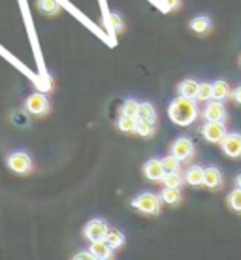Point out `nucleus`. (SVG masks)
Segmentation results:
<instances>
[{
	"label": "nucleus",
	"mask_w": 241,
	"mask_h": 260,
	"mask_svg": "<svg viewBox=\"0 0 241 260\" xmlns=\"http://www.w3.org/2000/svg\"><path fill=\"white\" fill-rule=\"evenodd\" d=\"M194 100L196 98L187 96L176 98L168 108L169 119L179 126H189V124L194 123L196 117H198V106H196Z\"/></svg>",
	"instance_id": "1"
},
{
	"label": "nucleus",
	"mask_w": 241,
	"mask_h": 260,
	"mask_svg": "<svg viewBox=\"0 0 241 260\" xmlns=\"http://www.w3.org/2000/svg\"><path fill=\"white\" fill-rule=\"evenodd\" d=\"M160 202H162L160 196L153 194V192H144V194H140L136 200L132 202V206H134L137 211H142V213L157 215L158 211H160Z\"/></svg>",
	"instance_id": "2"
},
{
	"label": "nucleus",
	"mask_w": 241,
	"mask_h": 260,
	"mask_svg": "<svg viewBox=\"0 0 241 260\" xmlns=\"http://www.w3.org/2000/svg\"><path fill=\"white\" fill-rule=\"evenodd\" d=\"M8 166L15 174H28L32 170V160H30V156L26 155V153L17 151V153H12V155L8 156Z\"/></svg>",
	"instance_id": "3"
},
{
	"label": "nucleus",
	"mask_w": 241,
	"mask_h": 260,
	"mask_svg": "<svg viewBox=\"0 0 241 260\" xmlns=\"http://www.w3.org/2000/svg\"><path fill=\"white\" fill-rule=\"evenodd\" d=\"M221 147L224 151V155L232 156V158H237L241 156V132H230L222 138Z\"/></svg>",
	"instance_id": "4"
},
{
	"label": "nucleus",
	"mask_w": 241,
	"mask_h": 260,
	"mask_svg": "<svg viewBox=\"0 0 241 260\" xmlns=\"http://www.w3.org/2000/svg\"><path fill=\"white\" fill-rule=\"evenodd\" d=\"M202 134L208 142L217 143V142H222V138L226 136L228 132H226V126L221 121H208V123L203 124Z\"/></svg>",
	"instance_id": "5"
},
{
	"label": "nucleus",
	"mask_w": 241,
	"mask_h": 260,
	"mask_svg": "<svg viewBox=\"0 0 241 260\" xmlns=\"http://www.w3.org/2000/svg\"><path fill=\"white\" fill-rule=\"evenodd\" d=\"M108 224H106L102 219H92L91 222H87V226H85V238L89 241H94V240H106V236H108Z\"/></svg>",
	"instance_id": "6"
},
{
	"label": "nucleus",
	"mask_w": 241,
	"mask_h": 260,
	"mask_svg": "<svg viewBox=\"0 0 241 260\" xmlns=\"http://www.w3.org/2000/svg\"><path fill=\"white\" fill-rule=\"evenodd\" d=\"M171 155H176L179 160H189L192 153H194V143L190 142L189 138H177L176 142L171 143Z\"/></svg>",
	"instance_id": "7"
},
{
	"label": "nucleus",
	"mask_w": 241,
	"mask_h": 260,
	"mask_svg": "<svg viewBox=\"0 0 241 260\" xmlns=\"http://www.w3.org/2000/svg\"><path fill=\"white\" fill-rule=\"evenodd\" d=\"M26 111L32 113V115H44V113H47L49 111L47 98L44 94H40V92L30 94V96L26 98Z\"/></svg>",
	"instance_id": "8"
},
{
	"label": "nucleus",
	"mask_w": 241,
	"mask_h": 260,
	"mask_svg": "<svg viewBox=\"0 0 241 260\" xmlns=\"http://www.w3.org/2000/svg\"><path fill=\"white\" fill-rule=\"evenodd\" d=\"M203 119L205 121H221V123H224V119H226V108H224V104H222L221 100H213V102H209L203 108Z\"/></svg>",
	"instance_id": "9"
},
{
	"label": "nucleus",
	"mask_w": 241,
	"mask_h": 260,
	"mask_svg": "<svg viewBox=\"0 0 241 260\" xmlns=\"http://www.w3.org/2000/svg\"><path fill=\"white\" fill-rule=\"evenodd\" d=\"M144 174L147 179L151 181H162V177L166 176V172H164V166H162V160H157V158H151L147 160L144 166Z\"/></svg>",
	"instance_id": "10"
},
{
	"label": "nucleus",
	"mask_w": 241,
	"mask_h": 260,
	"mask_svg": "<svg viewBox=\"0 0 241 260\" xmlns=\"http://www.w3.org/2000/svg\"><path fill=\"white\" fill-rule=\"evenodd\" d=\"M89 251L94 254V258H100V260H106L113 256V247H111L106 240L91 241V249H89Z\"/></svg>",
	"instance_id": "11"
},
{
	"label": "nucleus",
	"mask_w": 241,
	"mask_h": 260,
	"mask_svg": "<svg viewBox=\"0 0 241 260\" xmlns=\"http://www.w3.org/2000/svg\"><path fill=\"white\" fill-rule=\"evenodd\" d=\"M221 183H222L221 170L215 168V166H209V168L203 170V185L208 189H217V187H221Z\"/></svg>",
	"instance_id": "12"
},
{
	"label": "nucleus",
	"mask_w": 241,
	"mask_h": 260,
	"mask_svg": "<svg viewBox=\"0 0 241 260\" xmlns=\"http://www.w3.org/2000/svg\"><path fill=\"white\" fill-rule=\"evenodd\" d=\"M228 96H232L228 81H224V79H217L215 83H213V100H221V102H224Z\"/></svg>",
	"instance_id": "13"
},
{
	"label": "nucleus",
	"mask_w": 241,
	"mask_h": 260,
	"mask_svg": "<svg viewBox=\"0 0 241 260\" xmlns=\"http://www.w3.org/2000/svg\"><path fill=\"white\" fill-rule=\"evenodd\" d=\"M190 30H194L196 34H205L211 30V19L208 15H198L194 19L190 21Z\"/></svg>",
	"instance_id": "14"
},
{
	"label": "nucleus",
	"mask_w": 241,
	"mask_h": 260,
	"mask_svg": "<svg viewBox=\"0 0 241 260\" xmlns=\"http://www.w3.org/2000/svg\"><path fill=\"white\" fill-rule=\"evenodd\" d=\"M198 89H200V83L196 79H185L179 85V94L187 98H196L198 96Z\"/></svg>",
	"instance_id": "15"
},
{
	"label": "nucleus",
	"mask_w": 241,
	"mask_h": 260,
	"mask_svg": "<svg viewBox=\"0 0 241 260\" xmlns=\"http://www.w3.org/2000/svg\"><path fill=\"white\" fill-rule=\"evenodd\" d=\"M185 179H187V183L192 185V187L203 185V168H200V166H190V168L187 170V174H185Z\"/></svg>",
	"instance_id": "16"
},
{
	"label": "nucleus",
	"mask_w": 241,
	"mask_h": 260,
	"mask_svg": "<svg viewBox=\"0 0 241 260\" xmlns=\"http://www.w3.org/2000/svg\"><path fill=\"white\" fill-rule=\"evenodd\" d=\"M160 198H162V202L169 204V206H176V204H179V202H181V190L174 189V187H164Z\"/></svg>",
	"instance_id": "17"
},
{
	"label": "nucleus",
	"mask_w": 241,
	"mask_h": 260,
	"mask_svg": "<svg viewBox=\"0 0 241 260\" xmlns=\"http://www.w3.org/2000/svg\"><path fill=\"white\" fill-rule=\"evenodd\" d=\"M106 241L110 243L113 249H119L124 245V236L121 230H117V228H111V230H108V236H106Z\"/></svg>",
	"instance_id": "18"
},
{
	"label": "nucleus",
	"mask_w": 241,
	"mask_h": 260,
	"mask_svg": "<svg viewBox=\"0 0 241 260\" xmlns=\"http://www.w3.org/2000/svg\"><path fill=\"white\" fill-rule=\"evenodd\" d=\"M117 126H119V130H121V132H126V134H130V132H136L137 117H130V115H121Z\"/></svg>",
	"instance_id": "19"
},
{
	"label": "nucleus",
	"mask_w": 241,
	"mask_h": 260,
	"mask_svg": "<svg viewBox=\"0 0 241 260\" xmlns=\"http://www.w3.org/2000/svg\"><path fill=\"white\" fill-rule=\"evenodd\" d=\"M137 119H149V121H155V119H157L155 106L151 104V102H142V104H140V110H137Z\"/></svg>",
	"instance_id": "20"
},
{
	"label": "nucleus",
	"mask_w": 241,
	"mask_h": 260,
	"mask_svg": "<svg viewBox=\"0 0 241 260\" xmlns=\"http://www.w3.org/2000/svg\"><path fill=\"white\" fill-rule=\"evenodd\" d=\"M136 132L140 136H151L155 132V121H149V119H137V126Z\"/></svg>",
	"instance_id": "21"
},
{
	"label": "nucleus",
	"mask_w": 241,
	"mask_h": 260,
	"mask_svg": "<svg viewBox=\"0 0 241 260\" xmlns=\"http://www.w3.org/2000/svg\"><path fill=\"white\" fill-rule=\"evenodd\" d=\"M38 8L46 15H55L59 12V2L57 0H38Z\"/></svg>",
	"instance_id": "22"
},
{
	"label": "nucleus",
	"mask_w": 241,
	"mask_h": 260,
	"mask_svg": "<svg viewBox=\"0 0 241 260\" xmlns=\"http://www.w3.org/2000/svg\"><path fill=\"white\" fill-rule=\"evenodd\" d=\"M211 98H213V83H208V81L200 83V89H198V96H196V100H200V102H209Z\"/></svg>",
	"instance_id": "23"
},
{
	"label": "nucleus",
	"mask_w": 241,
	"mask_h": 260,
	"mask_svg": "<svg viewBox=\"0 0 241 260\" xmlns=\"http://www.w3.org/2000/svg\"><path fill=\"white\" fill-rule=\"evenodd\" d=\"M179 164H181V160H179L176 155H166L162 158V166H164V172H166V174L177 172V170H179Z\"/></svg>",
	"instance_id": "24"
},
{
	"label": "nucleus",
	"mask_w": 241,
	"mask_h": 260,
	"mask_svg": "<svg viewBox=\"0 0 241 260\" xmlns=\"http://www.w3.org/2000/svg\"><path fill=\"white\" fill-rule=\"evenodd\" d=\"M162 181L166 187H174V189H179L183 185V177L179 176V172H171V174H166L162 177Z\"/></svg>",
	"instance_id": "25"
},
{
	"label": "nucleus",
	"mask_w": 241,
	"mask_h": 260,
	"mask_svg": "<svg viewBox=\"0 0 241 260\" xmlns=\"http://www.w3.org/2000/svg\"><path fill=\"white\" fill-rule=\"evenodd\" d=\"M228 204L230 208L234 209V211H239L241 213V187L234 189L232 192L228 194Z\"/></svg>",
	"instance_id": "26"
},
{
	"label": "nucleus",
	"mask_w": 241,
	"mask_h": 260,
	"mask_svg": "<svg viewBox=\"0 0 241 260\" xmlns=\"http://www.w3.org/2000/svg\"><path fill=\"white\" fill-rule=\"evenodd\" d=\"M137 110H140V104H137L136 100H126L123 104L121 113L123 115H130V117H137Z\"/></svg>",
	"instance_id": "27"
},
{
	"label": "nucleus",
	"mask_w": 241,
	"mask_h": 260,
	"mask_svg": "<svg viewBox=\"0 0 241 260\" xmlns=\"http://www.w3.org/2000/svg\"><path fill=\"white\" fill-rule=\"evenodd\" d=\"M110 26L113 28V30H123V19H121V15H117V13H111L110 15Z\"/></svg>",
	"instance_id": "28"
},
{
	"label": "nucleus",
	"mask_w": 241,
	"mask_h": 260,
	"mask_svg": "<svg viewBox=\"0 0 241 260\" xmlns=\"http://www.w3.org/2000/svg\"><path fill=\"white\" fill-rule=\"evenodd\" d=\"M94 258V254L91 251H85V253H78L76 254V260H92Z\"/></svg>",
	"instance_id": "29"
},
{
	"label": "nucleus",
	"mask_w": 241,
	"mask_h": 260,
	"mask_svg": "<svg viewBox=\"0 0 241 260\" xmlns=\"http://www.w3.org/2000/svg\"><path fill=\"white\" fill-rule=\"evenodd\" d=\"M164 4H166L168 10H177L179 4H181V0H164Z\"/></svg>",
	"instance_id": "30"
},
{
	"label": "nucleus",
	"mask_w": 241,
	"mask_h": 260,
	"mask_svg": "<svg viewBox=\"0 0 241 260\" xmlns=\"http://www.w3.org/2000/svg\"><path fill=\"white\" fill-rule=\"evenodd\" d=\"M232 98H234L235 104H239V106H241V85L234 89V92H232Z\"/></svg>",
	"instance_id": "31"
},
{
	"label": "nucleus",
	"mask_w": 241,
	"mask_h": 260,
	"mask_svg": "<svg viewBox=\"0 0 241 260\" xmlns=\"http://www.w3.org/2000/svg\"><path fill=\"white\" fill-rule=\"evenodd\" d=\"M235 185H237V187H241V174L237 177H235Z\"/></svg>",
	"instance_id": "32"
}]
</instances>
